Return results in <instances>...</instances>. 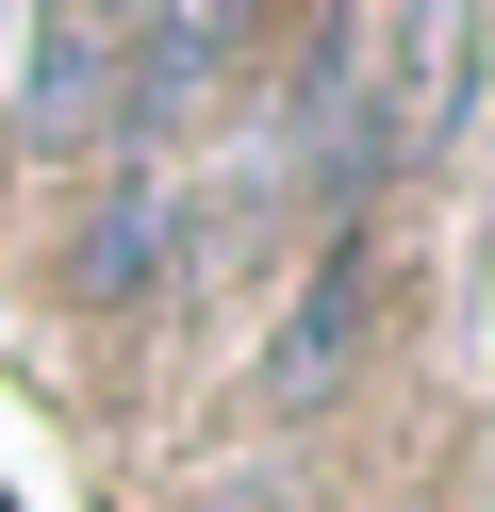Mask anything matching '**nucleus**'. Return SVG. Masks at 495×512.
Here are the masks:
<instances>
[{"instance_id":"7ed1b4c3","label":"nucleus","mask_w":495,"mask_h":512,"mask_svg":"<svg viewBox=\"0 0 495 512\" xmlns=\"http://www.w3.org/2000/svg\"><path fill=\"white\" fill-rule=\"evenodd\" d=\"M363 331H380V265H363V248H330L314 298H297L281 347H264V397H281V413H330V380L363 364Z\"/></svg>"},{"instance_id":"f257e3e1","label":"nucleus","mask_w":495,"mask_h":512,"mask_svg":"<svg viewBox=\"0 0 495 512\" xmlns=\"http://www.w3.org/2000/svg\"><path fill=\"white\" fill-rule=\"evenodd\" d=\"M380 133L396 149H462L479 116V0H380Z\"/></svg>"},{"instance_id":"f03ea898","label":"nucleus","mask_w":495,"mask_h":512,"mask_svg":"<svg viewBox=\"0 0 495 512\" xmlns=\"http://www.w3.org/2000/svg\"><path fill=\"white\" fill-rule=\"evenodd\" d=\"M132 34H149V0H33V116L50 133L132 116Z\"/></svg>"},{"instance_id":"20e7f679","label":"nucleus","mask_w":495,"mask_h":512,"mask_svg":"<svg viewBox=\"0 0 495 512\" xmlns=\"http://www.w3.org/2000/svg\"><path fill=\"white\" fill-rule=\"evenodd\" d=\"M165 248H182V199H165V182H116V199H99V232H83V281L149 298V281H165Z\"/></svg>"}]
</instances>
